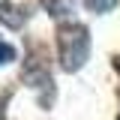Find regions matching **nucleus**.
Masks as SVG:
<instances>
[{"label": "nucleus", "instance_id": "0eeeda50", "mask_svg": "<svg viewBox=\"0 0 120 120\" xmlns=\"http://www.w3.org/2000/svg\"><path fill=\"white\" fill-rule=\"evenodd\" d=\"M117 69H120V60H117Z\"/></svg>", "mask_w": 120, "mask_h": 120}, {"label": "nucleus", "instance_id": "20e7f679", "mask_svg": "<svg viewBox=\"0 0 120 120\" xmlns=\"http://www.w3.org/2000/svg\"><path fill=\"white\" fill-rule=\"evenodd\" d=\"M93 12H108V9H114L117 6V0H84Z\"/></svg>", "mask_w": 120, "mask_h": 120}, {"label": "nucleus", "instance_id": "423d86ee", "mask_svg": "<svg viewBox=\"0 0 120 120\" xmlns=\"http://www.w3.org/2000/svg\"><path fill=\"white\" fill-rule=\"evenodd\" d=\"M3 111H6V102L0 99V120H3Z\"/></svg>", "mask_w": 120, "mask_h": 120}, {"label": "nucleus", "instance_id": "f03ea898", "mask_svg": "<svg viewBox=\"0 0 120 120\" xmlns=\"http://www.w3.org/2000/svg\"><path fill=\"white\" fill-rule=\"evenodd\" d=\"M24 21H27V12L18 6V3H9V0H0V24H6V27H24Z\"/></svg>", "mask_w": 120, "mask_h": 120}, {"label": "nucleus", "instance_id": "39448f33", "mask_svg": "<svg viewBox=\"0 0 120 120\" xmlns=\"http://www.w3.org/2000/svg\"><path fill=\"white\" fill-rule=\"evenodd\" d=\"M9 60H15V48H12L9 42H0V66L9 63Z\"/></svg>", "mask_w": 120, "mask_h": 120}, {"label": "nucleus", "instance_id": "f257e3e1", "mask_svg": "<svg viewBox=\"0 0 120 120\" xmlns=\"http://www.w3.org/2000/svg\"><path fill=\"white\" fill-rule=\"evenodd\" d=\"M57 54L66 72H78L90 57V33L84 24H60L57 27Z\"/></svg>", "mask_w": 120, "mask_h": 120}, {"label": "nucleus", "instance_id": "7ed1b4c3", "mask_svg": "<svg viewBox=\"0 0 120 120\" xmlns=\"http://www.w3.org/2000/svg\"><path fill=\"white\" fill-rule=\"evenodd\" d=\"M42 6L54 15V18H66V15L75 12V0H42Z\"/></svg>", "mask_w": 120, "mask_h": 120}]
</instances>
